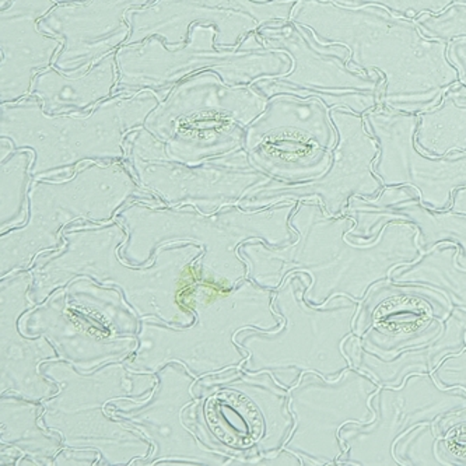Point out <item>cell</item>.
<instances>
[{
	"instance_id": "277c9868",
	"label": "cell",
	"mask_w": 466,
	"mask_h": 466,
	"mask_svg": "<svg viewBox=\"0 0 466 466\" xmlns=\"http://www.w3.org/2000/svg\"><path fill=\"white\" fill-rule=\"evenodd\" d=\"M297 203L259 210L231 205L203 213L195 207H164L139 200L116 215L127 233L121 255L127 264L145 267L161 247L195 244L203 251L195 264L199 282L231 290L248 278V265L239 255L244 242L260 239L270 247H285L296 241L290 218Z\"/></svg>"
},
{
	"instance_id": "836d02e7",
	"label": "cell",
	"mask_w": 466,
	"mask_h": 466,
	"mask_svg": "<svg viewBox=\"0 0 466 466\" xmlns=\"http://www.w3.org/2000/svg\"><path fill=\"white\" fill-rule=\"evenodd\" d=\"M439 441L434 424H419L395 442V458L402 466H445L437 452Z\"/></svg>"
},
{
	"instance_id": "f1b7e54d",
	"label": "cell",
	"mask_w": 466,
	"mask_h": 466,
	"mask_svg": "<svg viewBox=\"0 0 466 466\" xmlns=\"http://www.w3.org/2000/svg\"><path fill=\"white\" fill-rule=\"evenodd\" d=\"M116 54L106 55L88 69L73 73L62 72L52 65L34 79L28 96L40 100L44 111L51 116L90 113L98 104L116 96L118 85Z\"/></svg>"
},
{
	"instance_id": "52a82bcc",
	"label": "cell",
	"mask_w": 466,
	"mask_h": 466,
	"mask_svg": "<svg viewBox=\"0 0 466 466\" xmlns=\"http://www.w3.org/2000/svg\"><path fill=\"white\" fill-rule=\"evenodd\" d=\"M41 370L58 385V392L43 400L41 423L58 433L66 449L97 451L101 465H135L148 457L152 444L109 412V405L147 400L157 385L156 374L134 371L125 361L83 372L67 361L52 360Z\"/></svg>"
},
{
	"instance_id": "83f0119b",
	"label": "cell",
	"mask_w": 466,
	"mask_h": 466,
	"mask_svg": "<svg viewBox=\"0 0 466 466\" xmlns=\"http://www.w3.org/2000/svg\"><path fill=\"white\" fill-rule=\"evenodd\" d=\"M466 348V311L452 309L440 337L426 345L400 351L392 359L379 358L366 350L356 335L345 342L346 356L353 369L371 377L380 387L397 388L415 374H433L445 358Z\"/></svg>"
},
{
	"instance_id": "3957f363",
	"label": "cell",
	"mask_w": 466,
	"mask_h": 466,
	"mask_svg": "<svg viewBox=\"0 0 466 466\" xmlns=\"http://www.w3.org/2000/svg\"><path fill=\"white\" fill-rule=\"evenodd\" d=\"M127 233L118 220L93 225L76 223L64 230V247L36 257L30 299L34 307L80 276L116 288L142 319H156L173 327H188L195 315L187 299L199 282L197 264L202 248L195 244L161 247L145 267L127 264L121 248Z\"/></svg>"
},
{
	"instance_id": "7402d4cb",
	"label": "cell",
	"mask_w": 466,
	"mask_h": 466,
	"mask_svg": "<svg viewBox=\"0 0 466 466\" xmlns=\"http://www.w3.org/2000/svg\"><path fill=\"white\" fill-rule=\"evenodd\" d=\"M363 116L370 134L379 142L372 171L382 185H408L419 192L423 207L447 209L454 191L466 187V153L445 157L424 155L416 145L419 114L400 113L380 104Z\"/></svg>"
},
{
	"instance_id": "4316f807",
	"label": "cell",
	"mask_w": 466,
	"mask_h": 466,
	"mask_svg": "<svg viewBox=\"0 0 466 466\" xmlns=\"http://www.w3.org/2000/svg\"><path fill=\"white\" fill-rule=\"evenodd\" d=\"M56 0H12L0 9V103L30 95L34 79L55 64L62 41L41 30Z\"/></svg>"
},
{
	"instance_id": "ab89813d",
	"label": "cell",
	"mask_w": 466,
	"mask_h": 466,
	"mask_svg": "<svg viewBox=\"0 0 466 466\" xmlns=\"http://www.w3.org/2000/svg\"><path fill=\"white\" fill-rule=\"evenodd\" d=\"M447 56H449V61L454 65L458 75H460L461 85L466 87V36L457 38V40L449 44Z\"/></svg>"
},
{
	"instance_id": "ffe728a7",
	"label": "cell",
	"mask_w": 466,
	"mask_h": 466,
	"mask_svg": "<svg viewBox=\"0 0 466 466\" xmlns=\"http://www.w3.org/2000/svg\"><path fill=\"white\" fill-rule=\"evenodd\" d=\"M157 385L145 400H116L109 412L145 436L152 451L135 465H233L228 455L210 450L185 423V409L195 402L197 377L178 361L156 372Z\"/></svg>"
},
{
	"instance_id": "ba28073f",
	"label": "cell",
	"mask_w": 466,
	"mask_h": 466,
	"mask_svg": "<svg viewBox=\"0 0 466 466\" xmlns=\"http://www.w3.org/2000/svg\"><path fill=\"white\" fill-rule=\"evenodd\" d=\"M309 286L306 273L289 276L273 290V309L283 319L282 325L237 335V343L247 353L241 369L269 372L290 390L306 372H317L333 381L351 367L343 346L356 330L360 301L340 294L324 306H312L304 299Z\"/></svg>"
},
{
	"instance_id": "e575fe53",
	"label": "cell",
	"mask_w": 466,
	"mask_h": 466,
	"mask_svg": "<svg viewBox=\"0 0 466 466\" xmlns=\"http://www.w3.org/2000/svg\"><path fill=\"white\" fill-rule=\"evenodd\" d=\"M434 431L440 437L437 452L445 466L466 465V408L437 420Z\"/></svg>"
},
{
	"instance_id": "e0dca14e",
	"label": "cell",
	"mask_w": 466,
	"mask_h": 466,
	"mask_svg": "<svg viewBox=\"0 0 466 466\" xmlns=\"http://www.w3.org/2000/svg\"><path fill=\"white\" fill-rule=\"evenodd\" d=\"M379 390L371 377L353 367L333 381L306 372L289 390L294 427L283 449L299 455L304 465H338L346 451L342 427L376 419L371 400Z\"/></svg>"
},
{
	"instance_id": "d590c367",
	"label": "cell",
	"mask_w": 466,
	"mask_h": 466,
	"mask_svg": "<svg viewBox=\"0 0 466 466\" xmlns=\"http://www.w3.org/2000/svg\"><path fill=\"white\" fill-rule=\"evenodd\" d=\"M415 22L424 35L450 44L466 36V4H452L437 15L424 13Z\"/></svg>"
},
{
	"instance_id": "7bdbcfd3",
	"label": "cell",
	"mask_w": 466,
	"mask_h": 466,
	"mask_svg": "<svg viewBox=\"0 0 466 466\" xmlns=\"http://www.w3.org/2000/svg\"><path fill=\"white\" fill-rule=\"evenodd\" d=\"M454 4H466V0H454Z\"/></svg>"
},
{
	"instance_id": "f546056e",
	"label": "cell",
	"mask_w": 466,
	"mask_h": 466,
	"mask_svg": "<svg viewBox=\"0 0 466 466\" xmlns=\"http://www.w3.org/2000/svg\"><path fill=\"white\" fill-rule=\"evenodd\" d=\"M43 402L0 395V447L22 454L18 465H52L65 449L64 440L40 424Z\"/></svg>"
},
{
	"instance_id": "d6986e66",
	"label": "cell",
	"mask_w": 466,
	"mask_h": 466,
	"mask_svg": "<svg viewBox=\"0 0 466 466\" xmlns=\"http://www.w3.org/2000/svg\"><path fill=\"white\" fill-rule=\"evenodd\" d=\"M371 406L374 420L342 427L340 439L346 451L338 465L400 466L394 455L398 439L419 424H436L444 416L466 408V392L461 388L441 387L433 374H415L400 387H380Z\"/></svg>"
},
{
	"instance_id": "6da1fadb",
	"label": "cell",
	"mask_w": 466,
	"mask_h": 466,
	"mask_svg": "<svg viewBox=\"0 0 466 466\" xmlns=\"http://www.w3.org/2000/svg\"><path fill=\"white\" fill-rule=\"evenodd\" d=\"M290 226L297 234L290 246L254 239L239 247V255L248 265V278L269 290L293 273H306L309 286L304 299L312 306H324L340 294L363 300L372 286L423 255L418 230L408 221H390L374 241L356 244L348 238L353 218L328 215L315 199L297 203Z\"/></svg>"
},
{
	"instance_id": "ee69618b",
	"label": "cell",
	"mask_w": 466,
	"mask_h": 466,
	"mask_svg": "<svg viewBox=\"0 0 466 466\" xmlns=\"http://www.w3.org/2000/svg\"><path fill=\"white\" fill-rule=\"evenodd\" d=\"M254 2H269V0H254ZM324 2H329V0H324Z\"/></svg>"
},
{
	"instance_id": "7c38bea8",
	"label": "cell",
	"mask_w": 466,
	"mask_h": 466,
	"mask_svg": "<svg viewBox=\"0 0 466 466\" xmlns=\"http://www.w3.org/2000/svg\"><path fill=\"white\" fill-rule=\"evenodd\" d=\"M118 85L116 96L153 91L161 101L174 86L202 72H213L228 86H252L260 79L282 77L293 67L290 56L270 49L258 33L249 34L236 48L216 44V30L195 25L188 43L167 46L160 36L116 51Z\"/></svg>"
},
{
	"instance_id": "8fae6325",
	"label": "cell",
	"mask_w": 466,
	"mask_h": 466,
	"mask_svg": "<svg viewBox=\"0 0 466 466\" xmlns=\"http://www.w3.org/2000/svg\"><path fill=\"white\" fill-rule=\"evenodd\" d=\"M140 321L118 289L80 276L28 309L20 328L25 337L44 335L61 360L91 372L137 350Z\"/></svg>"
},
{
	"instance_id": "5bb4252c",
	"label": "cell",
	"mask_w": 466,
	"mask_h": 466,
	"mask_svg": "<svg viewBox=\"0 0 466 466\" xmlns=\"http://www.w3.org/2000/svg\"><path fill=\"white\" fill-rule=\"evenodd\" d=\"M125 153L124 163L132 176L164 207H195L215 213L238 205L270 179L252 164L246 148L200 163L174 160L145 127L127 135Z\"/></svg>"
},
{
	"instance_id": "5b68a950",
	"label": "cell",
	"mask_w": 466,
	"mask_h": 466,
	"mask_svg": "<svg viewBox=\"0 0 466 466\" xmlns=\"http://www.w3.org/2000/svg\"><path fill=\"white\" fill-rule=\"evenodd\" d=\"M195 319L173 327L140 321L139 348L125 360L134 371H160L167 363L184 364L197 379L239 369L247 353L236 338L246 329L273 330L283 319L273 309V290L247 278L231 290L198 282L187 299Z\"/></svg>"
},
{
	"instance_id": "f35d334b",
	"label": "cell",
	"mask_w": 466,
	"mask_h": 466,
	"mask_svg": "<svg viewBox=\"0 0 466 466\" xmlns=\"http://www.w3.org/2000/svg\"><path fill=\"white\" fill-rule=\"evenodd\" d=\"M52 465H101V455L93 450H73L65 447Z\"/></svg>"
},
{
	"instance_id": "603a6c76",
	"label": "cell",
	"mask_w": 466,
	"mask_h": 466,
	"mask_svg": "<svg viewBox=\"0 0 466 466\" xmlns=\"http://www.w3.org/2000/svg\"><path fill=\"white\" fill-rule=\"evenodd\" d=\"M454 307L434 289L384 280L360 301L354 335L366 350L392 359L440 337Z\"/></svg>"
},
{
	"instance_id": "4dcf8cb0",
	"label": "cell",
	"mask_w": 466,
	"mask_h": 466,
	"mask_svg": "<svg viewBox=\"0 0 466 466\" xmlns=\"http://www.w3.org/2000/svg\"><path fill=\"white\" fill-rule=\"evenodd\" d=\"M416 145L431 157L466 153L465 86H452L439 106L419 114Z\"/></svg>"
},
{
	"instance_id": "484cf974",
	"label": "cell",
	"mask_w": 466,
	"mask_h": 466,
	"mask_svg": "<svg viewBox=\"0 0 466 466\" xmlns=\"http://www.w3.org/2000/svg\"><path fill=\"white\" fill-rule=\"evenodd\" d=\"M155 0H87L59 4L40 22L41 30L62 41L55 66L65 73L88 69L116 54L129 38L127 15Z\"/></svg>"
},
{
	"instance_id": "d6a6232c",
	"label": "cell",
	"mask_w": 466,
	"mask_h": 466,
	"mask_svg": "<svg viewBox=\"0 0 466 466\" xmlns=\"http://www.w3.org/2000/svg\"><path fill=\"white\" fill-rule=\"evenodd\" d=\"M34 155L31 148H15L0 160V233L15 230L27 223L30 213L31 168Z\"/></svg>"
},
{
	"instance_id": "cb8c5ba5",
	"label": "cell",
	"mask_w": 466,
	"mask_h": 466,
	"mask_svg": "<svg viewBox=\"0 0 466 466\" xmlns=\"http://www.w3.org/2000/svg\"><path fill=\"white\" fill-rule=\"evenodd\" d=\"M345 215L354 220L348 238L356 244L374 241L390 221H408L418 230L421 254L440 244H457L460 264L466 267V187L454 191L445 210L423 207L419 192L408 185L384 187L374 199L351 198Z\"/></svg>"
},
{
	"instance_id": "30bf717a",
	"label": "cell",
	"mask_w": 466,
	"mask_h": 466,
	"mask_svg": "<svg viewBox=\"0 0 466 466\" xmlns=\"http://www.w3.org/2000/svg\"><path fill=\"white\" fill-rule=\"evenodd\" d=\"M185 423L233 465H257L280 451L293 431L289 390L269 372L233 369L198 379Z\"/></svg>"
},
{
	"instance_id": "d4e9b609",
	"label": "cell",
	"mask_w": 466,
	"mask_h": 466,
	"mask_svg": "<svg viewBox=\"0 0 466 466\" xmlns=\"http://www.w3.org/2000/svg\"><path fill=\"white\" fill-rule=\"evenodd\" d=\"M33 275L18 270L0 282V395L43 402L58 392V385L43 374L46 361L61 360L44 335L25 337L20 319L34 309L30 299Z\"/></svg>"
},
{
	"instance_id": "74e56055",
	"label": "cell",
	"mask_w": 466,
	"mask_h": 466,
	"mask_svg": "<svg viewBox=\"0 0 466 466\" xmlns=\"http://www.w3.org/2000/svg\"><path fill=\"white\" fill-rule=\"evenodd\" d=\"M433 377L441 387L461 388L466 392V348L445 358L433 372Z\"/></svg>"
},
{
	"instance_id": "8992f818",
	"label": "cell",
	"mask_w": 466,
	"mask_h": 466,
	"mask_svg": "<svg viewBox=\"0 0 466 466\" xmlns=\"http://www.w3.org/2000/svg\"><path fill=\"white\" fill-rule=\"evenodd\" d=\"M158 104L156 93L145 90L114 96L87 114L51 116L40 100L27 96L0 103V137L33 150V179L69 178L88 161H124L127 135L145 127Z\"/></svg>"
},
{
	"instance_id": "ac0fdd59",
	"label": "cell",
	"mask_w": 466,
	"mask_h": 466,
	"mask_svg": "<svg viewBox=\"0 0 466 466\" xmlns=\"http://www.w3.org/2000/svg\"><path fill=\"white\" fill-rule=\"evenodd\" d=\"M337 129L338 143L333 160L322 176L304 182H283L270 178L267 184L242 198V209L259 210L286 202L319 200L328 215H345L353 197L374 199L384 189L381 179L372 171L380 146L367 129L364 116L348 109H330Z\"/></svg>"
},
{
	"instance_id": "1f68e13d",
	"label": "cell",
	"mask_w": 466,
	"mask_h": 466,
	"mask_svg": "<svg viewBox=\"0 0 466 466\" xmlns=\"http://www.w3.org/2000/svg\"><path fill=\"white\" fill-rule=\"evenodd\" d=\"M460 252L457 244H440L413 264L395 269L390 280L434 289L454 309L466 311V267L460 264Z\"/></svg>"
},
{
	"instance_id": "9a60e30c",
	"label": "cell",
	"mask_w": 466,
	"mask_h": 466,
	"mask_svg": "<svg viewBox=\"0 0 466 466\" xmlns=\"http://www.w3.org/2000/svg\"><path fill=\"white\" fill-rule=\"evenodd\" d=\"M257 33L265 46L286 52L293 62L285 76L260 79L252 85L265 97H315L329 109H348L360 116L381 104L384 76L351 67L348 46L321 43L314 31L291 20L265 25Z\"/></svg>"
},
{
	"instance_id": "4fadbf2b",
	"label": "cell",
	"mask_w": 466,
	"mask_h": 466,
	"mask_svg": "<svg viewBox=\"0 0 466 466\" xmlns=\"http://www.w3.org/2000/svg\"><path fill=\"white\" fill-rule=\"evenodd\" d=\"M268 101L252 86H228L216 73H198L174 86L145 127L174 160L200 163L244 148L247 129Z\"/></svg>"
},
{
	"instance_id": "b9f144b4",
	"label": "cell",
	"mask_w": 466,
	"mask_h": 466,
	"mask_svg": "<svg viewBox=\"0 0 466 466\" xmlns=\"http://www.w3.org/2000/svg\"><path fill=\"white\" fill-rule=\"evenodd\" d=\"M10 2H12V0H0V9L6 7L7 5H10Z\"/></svg>"
},
{
	"instance_id": "8d00e7d4",
	"label": "cell",
	"mask_w": 466,
	"mask_h": 466,
	"mask_svg": "<svg viewBox=\"0 0 466 466\" xmlns=\"http://www.w3.org/2000/svg\"><path fill=\"white\" fill-rule=\"evenodd\" d=\"M332 2L349 7L376 5V6L390 10L394 15L410 18V20H416L424 13L437 15L454 4V0H332Z\"/></svg>"
},
{
	"instance_id": "2e32d148",
	"label": "cell",
	"mask_w": 466,
	"mask_h": 466,
	"mask_svg": "<svg viewBox=\"0 0 466 466\" xmlns=\"http://www.w3.org/2000/svg\"><path fill=\"white\" fill-rule=\"evenodd\" d=\"M337 143L330 109L319 98L278 95L249 125L244 148L269 178L304 182L329 168Z\"/></svg>"
},
{
	"instance_id": "9c48e42d",
	"label": "cell",
	"mask_w": 466,
	"mask_h": 466,
	"mask_svg": "<svg viewBox=\"0 0 466 466\" xmlns=\"http://www.w3.org/2000/svg\"><path fill=\"white\" fill-rule=\"evenodd\" d=\"M28 200L27 223L0 237V278L28 269L36 257L62 248L69 226L109 223L139 200L163 205L142 188L124 161H88L69 178L33 179Z\"/></svg>"
},
{
	"instance_id": "44dd1931",
	"label": "cell",
	"mask_w": 466,
	"mask_h": 466,
	"mask_svg": "<svg viewBox=\"0 0 466 466\" xmlns=\"http://www.w3.org/2000/svg\"><path fill=\"white\" fill-rule=\"evenodd\" d=\"M299 0H155L127 15L130 31L125 46L160 36L167 46L188 43L195 25L216 30V44L236 48L249 34L265 25L290 22Z\"/></svg>"
},
{
	"instance_id": "60d3db41",
	"label": "cell",
	"mask_w": 466,
	"mask_h": 466,
	"mask_svg": "<svg viewBox=\"0 0 466 466\" xmlns=\"http://www.w3.org/2000/svg\"><path fill=\"white\" fill-rule=\"evenodd\" d=\"M58 4H79V2H87V0H56Z\"/></svg>"
},
{
	"instance_id": "7a4b0ae2",
	"label": "cell",
	"mask_w": 466,
	"mask_h": 466,
	"mask_svg": "<svg viewBox=\"0 0 466 466\" xmlns=\"http://www.w3.org/2000/svg\"><path fill=\"white\" fill-rule=\"evenodd\" d=\"M291 22L309 27L324 44H342L349 65L385 79L381 104L400 113L421 114L441 103L460 83L449 61V44L431 40L415 20L376 5L349 7L332 0H299Z\"/></svg>"
}]
</instances>
